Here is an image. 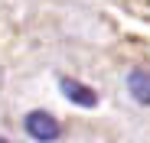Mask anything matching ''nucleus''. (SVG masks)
<instances>
[{"label":"nucleus","instance_id":"nucleus-1","mask_svg":"<svg viewBox=\"0 0 150 143\" xmlns=\"http://www.w3.org/2000/svg\"><path fill=\"white\" fill-rule=\"evenodd\" d=\"M23 127H26V133L33 140H39V143H52V140L62 137V124L49 111H30L23 117Z\"/></svg>","mask_w":150,"mask_h":143},{"label":"nucleus","instance_id":"nucleus-2","mask_svg":"<svg viewBox=\"0 0 150 143\" xmlns=\"http://www.w3.org/2000/svg\"><path fill=\"white\" fill-rule=\"evenodd\" d=\"M59 88H62L65 98H69L72 104H79V107H95V104H98V94H95L88 85L75 81V78H62V81H59Z\"/></svg>","mask_w":150,"mask_h":143},{"label":"nucleus","instance_id":"nucleus-3","mask_svg":"<svg viewBox=\"0 0 150 143\" xmlns=\"http://www.w3.org/2000/svg\"><path fill=\"white\" fill-rule=\"evenodd\" d=\"M127 88H131V98H134L137 104H147V101H150V85H147V72L134 68L131 75H127Z\"/></svg>","mask_w":150,"mask_h":143},{"label":"nucleus","instance_id":"nucleus-4","mask_svg":"<svg viewBox=\"0 0 150 143\" xmlns=\"http://www.w3.org/2000/svg\"><path fill=\"white\" fill-rule=\"evenodd\" d=\"M0 143H10V140H7V137H0Z\"/></svg>","mask_w":150,"mask_h":143}]
</instances>
